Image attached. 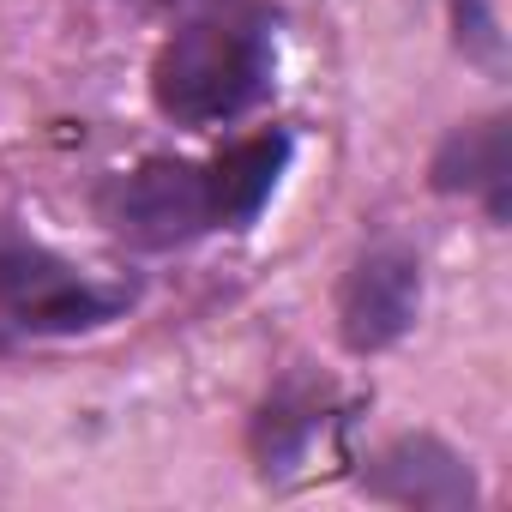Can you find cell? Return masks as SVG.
Here are the masks:
<instances>
[{
  "instance_id": "6da1fadb",
  "label": "cell",
  "mask_w": 512,
  "mask_h": 512,
  "mask_svg": "<svg viewBox=\"0 0 512 512\" xmlns=\"http://www.w3.org/2000/svg\"><path fill=\"white\" fill-rule=\"evenodd\" d=\"M272 85V43L241 19H193L181 25L151 67V97L181 127H217L247 115Z\"/></svg>"
},
{
  "instance_id": "7a4b0ae2",
  "label": "cell",
  "mask_w": 512,
  "mask_h": 512,
  "mask_svg": "<svg viewBox=\"0 0 512 512\" xmlns=\"http://www.w3.org/2000/svg\"><path fill=\"white\" fill-rule=\"evenodd\" d=\"M103 223L133 241V247H187L193 235L217 229V205H211V175L175 157L139 163L133 175H115L103 187Z\"/></svg>"
},
{
  "instance_id": "3957f363",
  "label": "cell",
  "mask_w": 512,
  "mask_h": 512,
  "mask_svg": "<svg viewBox=\"0 0 512 512\" xmlns=\"http://www.w3.org/2000/svg\"><path fill=\"white\" fill-rule=\"evenodd\" d=\"M0 308L31 332H85L127 308V290H103L79 272H67L49 253L0 247Z\"/></svg>"
},
{
  "instance_id": "277c9868",
  "label": "cell",
  "mask_w": 512,
  "mask_h": 512,
  "mask_svg": "<svg viewBox=\"0 0 512 512\" xmlns=\"http://www.w3.org/2000/svg\"><path fill=\"white\" fill-rule=\"evenodd\" d=\"M422 308V266L404 247H374L350 266L344 290H338V338L356 356H380L392 350Z\"/></svg>"
},
{
  "instance_id": "5b68a950",
  "label": "cell",
  "mask_w": 512,
  "mask_h": 512,
  "mask_svg": "<svg viewBox=\"0 0 512 512\" xmlns=\"http://www.w3.org/2000/svg\"><path fill=\"white\" fill-rule=\"evenodd\" d=\"M362 488L374 500H392V506H434V512H458V506H476V476L470 464L428 440V434H404L392 440L368 470H362Z\"/></svg>"
},
{
  "instance_id": "8992f818",
  "label": "cell",
  "mask_w": 512,
  "mask_h": 512,
  "mask_svg": "<svg viewBox=\"0 0 512 512\" xmlns=\"http://www.w3.org/2000/svg\"><path fill=\"white\" fill-rule=\"evenodd\" d=\"M290 169V133H260L241 139L235 151H223L205 175H211V205H217V229H247L278 193Z\"/></svg>"
},
{
  "instance_id": "52a82bcc",
  "label": "cell",
  "mask_w": 512,
  "mask_h": 512,
  "mask_svg": "<svg viewBox=\"0 0 512 512\" xmlns=\"http://www.w3.org/2000/svg\"><path fill=\"white\" fill-rule=\"evenodd\" d=\"M506 121H470L452 127L434 151V187L440 193H482L488 217L506 223Z\"/></svg>"
},
{
  "instance_id": "ba28073f",
  "label": "cell",
  "mask_w": 512,
  "mask_h": 512,
  "mask_svg": "<svg viewBox=\"0 0 512 512\" xmlns=\"http://www.w3.org/2000/svg\"><path fill=\"white\" fill-rule=\"evenodd\" d=\"M458 49L476 55V61H488V67H500V31H494V19H488L482 0H470V19L458 13Z\"/></svg>"
}]
</instances>
